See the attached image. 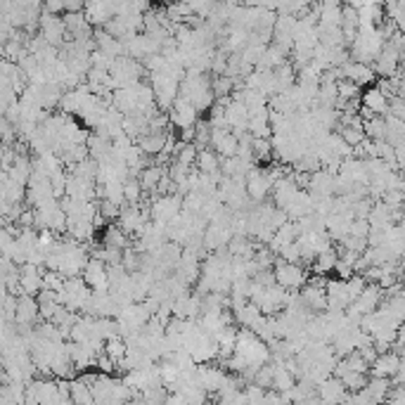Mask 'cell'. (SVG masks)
<instances>
[{
	"label": "cell",
	"instance_id": "15",
	"mask_svg": "<svg viewBox=\"0 0 405 405\" xmlns=\"http://www.w3.org/2000/svg\"><path fill=\"white\" fill-rule=\"evenodd\" d=\"M389 105H391V100L377 88V85H372V88H367L363 92V107H365L367 112H372L374 117H386V114H389Z\"/></svg>",
	"mask_w": 405,
	"mask_h": 405
},
{
	"label": "cell",
	"instance_id": "3",
	"mask_svg": "<svg viewBox=\"0 0 405 405\" xmlns=\"http://www.w3.org/2000/svg\"><path fill=\"white\" fill-rule=\"evenodd\" d=\"M273 188H275V181L268 169H258L256 166V169L247 176V195L254 204H263L265 197L273 192Z\"/></svg>",
	"mask_w": 405,
	"mask_h": 405
},
{
	"label": "cell",
	"instance_id": "12",
	"mask_svg": "<svg viewBox=\"0 0 405 405\" xmlns=\"http://www.w3.org/2000/svg\"><path fill=\"white\" fill-rule=\"evenodd\" d=\"M317 398H322L327 405H341L349 398V389L339 377H329L317 386Z\"/></svg>",
	"mask_w": 405,
	"mask_h": 405
},
{
	"label": "cell",
	"instance_id": "13",
	"mask_svg": "<svg viewBox=\"0 0 405 405\" xmlns=\"http://www.w3.org/2000/svg\"><path fill=\"white\" fill-rule=\"evenodd\" d=\"M384 299H386V294H384V289H381L379 285H367L365 292H363L361 297L356 299V304H353V306H356V308L361 311L363 315H370V313H374V311L381 308Z\"/></svg>",
	"mask_w": 405,
	"mask_h": 405
},
{
	"label": "cell",
	"instance_id": "22",
	"mask_svg": "<svg viewBox=\"0 0 405 405\" xmlns=\"http://www.w3.org/2000/svg\"><path fill=\"white\" fill-rule=\"evenodd\" d=\"M365 138L374 142H386V119L372 117L365 121Z\"/></svg>",
	"mask_w": 405,
	"mask_h": 405
},
{
	"label": "cell",
	"instance_id": "7",
	"mask_svg": "<svg viewBox=\"0 0 405 405\" xmlns=\"http://www.w3.org/2000/svg\"><path fill=\"white\" fill-rule=\"evenodd\" d=\"M327 311H339V313H346V311L353 306L349 285L344 280H329L327 282Z\"/></svg>",
	"mask_w": 405,
	"mask_h": 405
},
{
	"label": "cell",
	"instance_id": "4",
	"mask_svg": "<svg viewBox=\"0 0 405 405\" xmlns=\"http://www.w3.org/2000/svg\"><path fill=\"white\" fill-rule=\"evenodd\" d=\"M83 280L92 292H109L112 289V285H109V265L97 261V258H90V263L85 265Z\"/></svg>",
	"mask_w": 405,
	"mask_h": 405
},
{
	"label": "cell",
	"instance_id": "19",
	"mask_svg": "<svg viewBox=\"0 0 405 405\" xmlns=\"http://www.w3.org/2000/svg\"><path fill=\"white\" fill-rule=\"evenodd\" d=\"M131 240L129 235L124 233V230L119 228V225H107L105 228V235H102V247L107 249H119V251H126V249H131Z\"/></svg>",
	"mask_w": 405,
	"mask_h": 405
},
{
	"label": "cell",
	"instance_id": "26",
	"mask_svg": "<svg viewBox=\"0 0 405 405\" xmlns=\"http://www.w3.org/2000/svg\"><path fill=\"white\" fill-rule=\"evenodd\" d=\"M386 117L405 121V100H403V97H393L391 105H389V114H386Z\"/></svg>",
	"mask_w": 405,
	"mask_h": 405
},
{
	"label": "cell",
	"instance_id": "20",
	"mask_svg": "<svg viewBox=\"0 0 405 405\" xmlns=\"http://www.w3.org/2000/svg\"><path fill=\"white\" fill-rule=\"evenodd\" d=\"M337 263H339V251H337V249H329V251L320 254V256L315 258V263H313V273L325 277L327 273H332V270H337Z\"/></svg>",
	"mask_w": 405,
	"mask_h": 405
},
{
	"label": "cell",
	"instance_id": "6",
	"mask_svg": "<svg viewBox=\"0 0 405 405\" xmlns=\"http://www.w3.org/2000/svg\"><path fill=\"white\" fill-rule=\"evenodd\" d=\"M308 192L315 197V199H325V197H337V173L320 169L311 176Z\"/></svg>",
	"mask_w": 405,
	"mask_h": 405
},
{
	"label": "cell",
	"instance_id": "28",
	"mask_svg": "<svg viewBox=\"0 0 405 405\" xmlns=\"http://www.w3.org/2000/svg\"><path fill=\"white\" fill-rule=\"evenodd\" d=\"M381 405H391V403H389V401H386V403H381Z\"/></svg>",
	"mask_w": 405,
	"mask_h": 405
},
{
	"label": "cell",
	"instance_id": "23",
	"mask_svg": "<svg viewBox=\"0 0 405 405\" xmlns=\"http://www.w3.org/2000/svg\"><path fill=\"white\" fill-rule=\"evenodd\" d=\"M337 90H339V105H346V102H356V100H361V97H363L361 95V85H356L353 81H346V78L339 81Z\"/></svg>",
	"mask_w": 405,
	"mask_h": 405
},
{
	"label": "cell",
	"instance_id": "2",
	"mask_svg": "<svg viewBox=\"0 0 405 405\" xmlns=\"http://www.w3.org/2000/svg\"><path fill=\"white\" fill-rule=\"evenodd\" d=\"M273 273H275L277 287H282L285 292H301L311 280L308 273H306L299 263H285V261H280V258H277Z\"/></svg>",
	"mask_w": 405,
	"mask_h": 405
},
{
	"label": "cell",
	"instance_id": "11",
	"mask_svg": "<svg viewBox=\"0 0 405 405\" xmlns=\"http://www.w3.org/2000/svg\"><path fill=\"white\" fill-rule=\"evenodd\" d=\"M117 17V3H88L85 5V19L90 22V26H97V28H105L109 22Z\"/></svg>",
	"mask_w": 405,
	"mask_h": 405
},
{
	"label": "cell",
	"instance_id": "1",
	"mask_svg": "<svg viewBox=\"0 0 405 405\" xmlns=\"http://www.w3.org/2000/svg\"><path fill=\"white\" fill-rule=\"evenodd\" d=\"M181 100L192 105L197 112H209L216 105V95L211 88L209 76H197V74H185L181 83Z\"/></svg>",
	"mask_w": 405,
	"mask_h": 405
},
{
	"label": "cell",
	"instance_id": "10",
	"mask_svg": "<svg viewBox=\"0 0 405 405\" xmlns=\"http://www.w3.org/2000/svg\"><path fill=\"white\" fill-rule=\"evenodd\" d=\"M69 358H72L74 367L78 372H88L90 367H97V358L100 353L90 346H83V344H76V341H69Z\"/></svg>",
	"mask_w": 405,
	"mask_h": 405
},
{
	"label": "cell",
	"instance_id": "8",
	"mask_svg": "<svg viewBox=\"0 0 405 405\" xmlns=\"http://www.w3.org/2000/svg\"><path fill=\"white\" fill-rule=\"evenodd\" d=\"M169 119H171V124L176 126L178 131H190V129H195L197 124H199V112L192 107V105H188L185 100H181L178 97V102L173 105V109L169 112Z\"/></svg>",
	"mask_w": 405,
	"mask_h": 405
},
{
	"label": "cell",
	"instance_id": "24",
	"mask_svg": "<svg viewBox=\"0 0 405 405\" xmlns=\"http://www.w3.org/2000/svg\"><path fill=\"white\" fill-rule=\"evenodd\" d=\"M339 135H341V140H344L353 149H356L358 144H363V140H365V131L353 129V126H339Z\"/></svg>",
	"mask_w": 405,
	"mask_h": 405
},
{
	"label": "cell",
	"instance_id": "5",
	"mask_svg": "<svg viewBox=\"0 0 405 405\" xmlns=\"http://www.w3.org/2000/svg\"><path fill=\"white\" fill-rule=\"evenodd\" d=\"M211 149L221 159H233V157H237V152H240V138H237L230 129L213 131V135H211Z\"/></svg>",
	"mask_w": 405,
	"mask_h": 405
},
{
	"label": "cell",
	"instance_id": "9",
	"mask_svg": "<svg viewBox=\"0 0 405 405\" xmlns=\"http://www.w3.org/2000/svg\"><path fill=\"white\" fill-rule=\"evenodd\" d=\"M401 367H403V356L396 351H389V353H381L377 358V363L370 370V374H372V377H381V379H393V377H398Z\"/></svg>",
	"mask_w": 405,
	"mask_h": 405
},
{
	"label": "cell",
	"instance_id": "21",
	"mask_svg": "<svg viewBox=\"0 0 405 405\" xmlns=\"http://www.w3.org/2000/svg\"><path fill=\"white\" fill-rule=\"evenodd\" d=\"M105 353L121 367V363H124L126 356H129V344H126L124 337H114L105 344Z\"/></svg>",
	"mask_w": 405,
	"mask_h": 405
},
{
	"label": "cell",
	"instance_id": "16",
	"mask_svg": "<svg viewBox=\"0 0 405 405\" xmlns=\"http://www.w3.org/2000/svg\"><path fill=\"white\" fill-rule=\"evenodd\" d=\"M169 135L171 133H157V131H149L144 133V135L138 140V147L142 149L147 157H159L161 152L166 149V144H169Z\"/></svg>",
	"mask_w": 405,
	"mask_h": 405
},
{
	"label": "cell",
	"instance_id": "27",
	"mask_svg": "<svg viewBox=\"0 0 405 405\" xmlns=\"http://www.w3.org/2000/svg\"><path fill=\"white\" fill-rule=\"evenodd\" d=\"M398 230H401V233L405 235V213L401 216V221H398Z\"/></svg>",
	"mask_w": 405,
	"mask_h": 405
},
{
	"label": "cell",
	"instance_id": "29",
	"mask_svg": "<svg viewBox=\"0 0 405 405\" xmlns=\"http://www.w3.org/2000/svg\"><path fill=\"white\" fill-rule=\"evenodd\" d=\"M209 405H211V403H209Z\"/></svg>",
	"mask_w": 405,
	"mask_h": 405
},
{
	"label": "cell",
	"instance_id": "25",
	"mask_svg": "<svg viewBox=\"0 0 405 405\" xmlns=\"http://www.w3.org/2000/svg\"><path fill=\"white\" fill-rule=\"evenodd\" d=\"M277 258H280V261H285V263H299L301 261V249H299V245L294 242V245L285 247L280 254H277Z\"/></svg>",
	"mask_w": 405,
	"mask_h": 405
},
{
	"label": "cell",
	"instance_id": "17",
	"mask_svg": "<svg viewBox=\"0 0 405 405\" xmlns=\"http://www.w3.org/2000/svg\"><path fill=\"white\" fill-rule=\"evenodd\" d=\"M249 135L256 140H268L273 138V126H270V109L258 114H249Z\"/></svg>",
	"mask_w": 405,
	"mask_h": 405
},
{
	"label": "cell",
	"instance_id": "14",
	"mask_svg": "<svg viewBox=\"0 0 405 405\" xmlns=\"http://www.w3.org/2000/svg\"><path fill=\"white\" fill-rule=\"evenodd\" d=\"M341 76L346 81H353L356 85H361V88H365V85H372L374 78H377V74H374V69L370 65H361V62H349L346 67H341Z\"/></svg>",
	"mask_w": 405,
	"mask_h": 405
},
{
	"label": "cell",
	"instance_id": "18",
	"mask_svg": "<svg viewBox=\"0 0 405 405\" xmlns=\"http://www.w3.org/2000/svg\"><path fill=\"white\" fill-rule=\"evenodd\" d=\"M391 389H393V381H391V379L370 377L367 386H365V393L370 396V401H372V405H381V403L389 401Z\"/></svg>",
	"mask_w": 405,
	"mask_h": 405
}]
</instances>
